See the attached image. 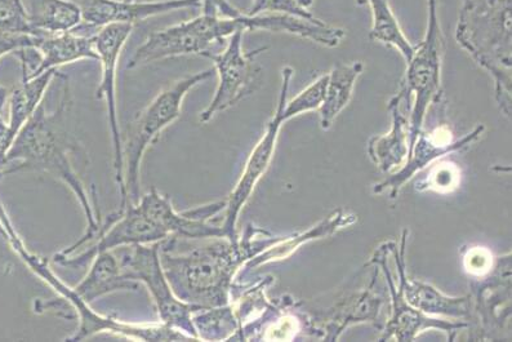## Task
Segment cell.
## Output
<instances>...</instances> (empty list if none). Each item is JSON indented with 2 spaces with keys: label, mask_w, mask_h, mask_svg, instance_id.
<instances>
[{
  "label": "cell",
  "mask_w": 512,
  "mask_h": 342,
  "mask_svg": "<svg viewBox=\"0 0 512 342\" xmlns=\"http://www.w3.org/2000/svg\"><path fill=\"white\" fill-rule=\"evenodd\" d=\"M64 87L57 108L48 113L43 102L13 140L11 148L0 159V177L20 171H42L68 185L77 197L87 220L84 237L70 250L60 255L69 256L82 244L95 237L101 228L99 217L93 211L91 201L82 180L75 171L73 157L79 153V142L71 126V100L69 79L64 75Z\"/></svg>",
  "instance_id": "obj_1"
},
{
  "label": "cell",
  "mask_w": 512,
  "mask_h": 342,
  "mask_svg": "<svg viewBox=\"0 0 512 342\" xmlns=\"http://www.w3.org/2000/svg\"><path fill=\"white\" fill-rule=\"evenodd\" d=\"M0 222L6 230V239L10 242L13 251L35 274L60 293L65 304H70L73 312L79 318L78 330L68 340L80 341L104 331L117 333V335L128 337V339L144 341L190 340L185 333L164 326L163 323L153 324V326H135V324L120 322L118 319L104 317L91 309L89 304L99 297L117 291L137 290L138 288L137 282L124 277L117 256L113 252H102L97 255L93 260L91 270L82 283L78 287L69 288L52 273L46 260H42L28 251L2 203H0Z\"/></svg>",
  "instance_id": "obj_2"
},
{
  "label": "cell",
  "mask_w": 512,
  "mask_h": 342,
  "mask_svg": "<svg viewBox=\"0 0 512 342\" xmlns=\"http://www.w3.org/2000/svg\"><path fill=\"white\" fill-rule=\"evenodd\" d=\"M251 238L237 242L217 238L184 253L171 243H160V261L178 299L206 309L229 304L231 283L240 266L279 241L253 243Z\"/></svg>",
  "instance_id": "obj_3"
},
{
  "label": "cell",
  "mask_w": 512,
  "mask_h": 342,
  "mask_svg": "<svg viewBox=\"0 0 512 342\" xmlns=\"http://www.w3.org/2000/svg\"><path fill=\"white\" fill-rule=\"evenodd\" d=\"M458 44L492 75L502 113L511 117V0H462Z\"/></svg>",
  "instance_id": "obj_4"
},
{
  "label": "cell",
  "mask_w": 512,
  "mask_h": 342,
  "mask_svg": "<svg viewBox=\"0 0 512 342\" xmlns=\"http://www.w3.org/2000/svg\"><path fill=\"white\" fill-rule=\"evenodd\" d=\"M213 75H215V69H208L173 83L172 86L160 92L148 108L142 110L135 121L129 124L126 142H123L126 204H137L140 201V168L146 150L154 144L169 124L180 117L182 102L186 95Z\"/></svg>",
  "instance_id": "obj_5"
},
{
  "label": "cell",
  "mask_w": 512,
  "mask_h": 342,
  "mask_svg": "<svg viewBox=\"0 0 512 342\" xmlns=\"http://www.w3.org/2000/svg\"><path fill=\"white\" fill-rule=\"evenodd\" d=\"M240 17L227 19L202 13L193 20L155 31L133 53L127 69L140 68L173 57L203 56L211 52L216 44L224 43L235 31L244 30Z\"/></svg>",
  "instance_id": "obj_6"
},
{
  "label": "cell",
  "mask_w": 512,
  "mask_h": 342,
  "mask_svg": "<svg viewBox=\"0 0 512 342\" xmlns=\"http://www.w3.org/2000/svg\"><path fill=\"white\" fill-rule=\"evenodd\" d=\"M429 16L424 41L414 50L411 60L407 62L405 74V90L414 96L411 108V136L409 150L412 149L418 135L422 131L427 110L433 104L443 100L442 91V56L443 34L439 25L438 0H427Z\"/></svg>",
  "instance_id": "obj_7"
},
{
  "label": "cell",
  "mask_w": 512,
  "mask_h": 342,
  "mask_svg": "<svg viewBox=\"0 0 512 342\" xmlns=\"http://www.w3.org/2000/svg\"><path fill=\"white\" fill-rule=\"evenodd\" d=\"M117 259L124 277L131 281H141L148 286L157 304L160 321L164 326L175 328L188 335L190 339L199 340L197 328L194 326L193 315L200 306L188 304L178 299L173 292L164 273L160 261V242L136 244L122 247Z\"/></svg>",
  "instance_id": "obj_8"
},
{
  "label": "cell",
  "mask_w": 512,
  "mask_h": 342,
  "mask_svg": "<svg viewBox=\"0 0 512 342\" xmlns=\"http://www.w3.org/2000/svg\"><path fill=\"white\" fill-rule=\"evenodd\" d=\"M243 29L235 31L229 38L225 50L207 52L204 57L215 65L218 75V87L215 97L206 110L199 115L200 123H208L213 117L239 104L240 101L253 95L260 87L261 68L256 57L267 50V47L246 52L243 48Z\"/></svg>",
  "instance_id": "obj_9"
},
{
  "label": "cell",
  "mask_w": 512,
  "mask_h": 342,
  "mask_svg": "<svg viewBox=\"0 0 512 342\" xmlns=\"http://www.w3.org/2000/svg\"><path fill=\"white\" fill-rule=\"evenodd\" d=\"M293 77V69L286 66L282 70V88H280V96L278 108L269 124H267L264 136L257 142L255 149L249 155L246 168H244L243 175L240 177L237 186L233 193L226 199L225 219L222 222L221 229L224 232L225 238L230 241L237 242V222L240 212L246 206L249 197H251L253 190H255L258 180L266 172L270 166L271 159H273L276 140H278L280 128H282L284 121V106H286L289 83Z\"/></svg>",
  "instance_id": "obj_10"
},
{
  "label": "cell",
  "mask_w": 512,
  "mask_h": 342,
  "mask_svg": "<svg viewBox=\"0 0 512 342\" xmlns=\"http://www.w3.org/2000/svg\"><path fill=\"white\" fill-rule=\"evenodd\" d=\"M133 25H109L97 31L95 46L102 69V79L97 88L96 97L106 101L108 121L114 146L115 179L119 185L120 197L124 206L127 201L126 186H124L123 141L120 136L117 106V70L120 55L131 37Z\"/></svg>",
  "instance_id": "obj_11"
},
{
  "label": "cell",
  "mask_w": 512,
  "mask_h": 342,
  "mask_svg": "<svg viewBox=\"0 0 512 342\" xmlns=\"http://www.w3.org/2000/svg\"><path fill=\"white\" fill-rule=\"evenodd\" d=\"M99 242L89 247L87 251L75 257L57 255L55 262L60 265L79 269L95 260L102 252L117 250V248L136 246V244H153L167 241L168 234L163 232L150 219L138 204L127 203L120 211L109 216L108 224L99 230Z\"/></svg>",
  "instance_id": "obj_12"
},
{
  "label": "cell",
  "mask_w": 512,
  "mask_h": 342,
  "mask_svg": "<svg viewBox=\"0 0 512 342\" xmlns=\"http://www.w3.org/2000/svg\"><path fill=\"white\" fill-rule=\"evenodd\" d=\"M82 15V26L102 29L109 25H135L151 17L202 7V0H73Z\"/></svg>",
  "instance_id": "obj_13"
},
{
  "label": "cell",
  "mask_w": 512,
  "mask_h": 342,
  "mask_svg": "<svg viewBox=\"0 0 512 342\" xmlns=\"http://www.w3.org/2000/svg\"><path fill=\"white\" fill-rule=\"evenodd\" d=\"M137 204L163 232L168 234V237L176 235L177 238L189 239L225 238L221 226L208 224V219L224 211L226 201L178 213L167 197L160 194L157 189H151V192L140 198Z\"/></svg>",
  "instance_id": "obj_14"
},
{
  "label": "cell",
  "mask_w": 512,
  "mask_h": 342,
  "mask_svg": "<svg viewBox=\"0 0 512 342\" xmlns=\"http://www.w3.org/2000/svg\"><path fill=\"white\" fill-rule=\"evenodd\" d=\"M484 131L485 127L483 124H480L469 135L457 140H454L453 133L447 126L436 127L431 132L421 131L412 149L409 150L407 162H405L403 170L390 177V179L381 182V184L376 185L373 193L380 194L389 189L390 197L396 198L399 189L402 188L405 182L411 180L413 175L430 166L436 159L444 157L445 154L470 148L474 142L482 137Z\"/></svg>",
  "instance_id": "obj_15"
},
{
  "label": "cell",
  "mask_w": 512,
  "mask_h": 342,
  "mask_svg": "<svg viewBox=\"0 0 512 342\" xmlns=\"http://www.w3.org/2000/svg\"><path fill=\"white\" fill-rule=\"evenodd\" d=\"M378 252L381 253V257L375 255L371 262H377L378 265L382 266L386 273L387 282H389L391 297H393V317H391L389 323L385 328L384 336L381 337L382 341L394 339L396 341H412L416 339L421 332L429 330V328H435V330L445 331L449 333V340H453V335L456 331L466 328L467 324L462 322H448L440 321V319H434L426 317V315L420 310L413 308L409 305L403 295L402 287L399 290H395L394 283L391 282L389 268L386 265V252L385 246H382ZM369 262V264H371Z\"/></svg>",
  "instance_id": "obj_16"
},
{
  "label": "cell",
  "mask_w": 512,
  "mask_h": 342,
  "mask_svg": "<svg viewBox=\"0 0 512 342\" xmlns=\"http://www.w3.org/2000/svg\"><path fill=\"white\" fill-rule=\"evenodd\" d=\"M412 97L403 86L389 102L393 127L389 133L372 137L369 140L368 153L373 163L382 172H390L407 161L409 153V136H411Z\"/></svg>",
  "instance_id": "obj_17"
},
{
  "label": "cell",
  "mask_w": 512,
  "mask_h": 342,
  "mask_svg": "<svg viewBox=\"0 0 512 342\" xmlns=\"http://www.w3.org/2000/svg\"><path fill=\"white\" fill-rule=\"evenodd\" d=\"M31 37L34 39V50L38 52L39 62L34 73L22 79L35 78L48 70L80 60L99 61L93 35L84 37L75 31H66V33H37Z\"/></svg>",
  "instance_id": "obj_18"
},
{
  "label": "cell",
  "mask_w": 512,
  "mask_h": 342,
  "mask_svg": "<svg viewBox=\"0 0 512 342\" xmlns=\"http://www.w3.org/2000/svg\"><path fill=\"white\" fill-rule=\"evenodd\" d=\"M405 242H407V237L404 234L400 255L396 256V262H398L400 273V287H402L403 295L408 304L424 314L447 315V317L457 319H469L471 317V300L469 296H444L442 292L436 290L430 284L409 281L407 279L404 270Z\"/></svg>",
  "instance_id": "obj_19"
},
{
  "label": "cell",
  "mask_w": 512,
  "mask_h": 342,
  "mask_svg": "<svg viewBox=\"0 0 512 342\" xmlns=\"http://www.w3.org/2000/svg\"><path fill=\"white\" fill-rule=\"evenodd\" d=\"M31 29L37 33H66L82 25V15L73 0H22Z\"/></svg>",
  "instance_id": "obj_20"
},
{
  "label": "cell",
  "mask_w": 512,
  "mask_h": 342,
  "mask_svg": "<svg viewBox=\"0 0 512 342\" xmlns=\"http://www.w3.org/2000/svg\"><path fill=\"white\" fill-rule=\"evenodd\" d=\"M356 217L351 213H346L344 210H336L327 219L319 222L318 225L307 230V232L296 235V237L289 239H279L278 242L270 246V250L258 253L252 257L247 264V268H256V266L267 264V262L279 261L287 259L293 252L304 246L305 243L314 241V239L328 237L337 230L344 229L346 226L353 225Z\"/></svg>",
  "instance_id": "obj_21"
},
{
  "label": "cell",
  "mask_w": 512,
  "mask_h": 342,
  "mask_svg": "<svg viewBox=\"0 0 512 342\" xmlns=\"http://www.w3.org/2000/svg\"><path fill=\"white\" fill-rule=\"evenodd\" d=\"M57 69L46 71L31 79H22L20 87H17L10 95V121L7 123L8 140L12 145L13 140L19 135L24 124L29 121L31 115L42 104L44 93L47 88L59 75ZM11 148V146H10Z\"/></svg>",
  "instance_id": "obj_22"
},
{
  "label": "cell",
  "mask_w": 512,
  "mask_h": 342,
  "mask_svg": "<svg viewBox=\"0 0 512 342\" xmlns=\"http://www.w3.org/2000/svg\"><path fill=\"white\" fill-rule=\"evenodd\" d=\"M362 62L338 64L328 74L327 90L322 106H320V127L327 131L332 127L341 111L349 105L356 79L363 73Z\"/></svg>",
  "instance_id": "obj_23"
},
{
  "label": "cell",
  "mask_w": 512,
  "mask_h": 342,
  "mask_svg": "<svg viewBox=\"0 0 512 342\" xmlns=\"http://www.w3.org/2000/svg\"><path fill=\"white\" fill-rule=\"evenodd\" d=\"M365 4L371 6L373 15V26L369 38L387 47L396 48L402 53L405 61L411 60L416 46H412L405 37L389 0H365Z\"/></svg>",
  "instance_id": "obj_24"
},
{
  "label": "cell",
  "mask_w": 512,
  "mask_h": 342,
  "mask_svg": "<svg viewBox=\"0 0 512 342\" xmlns=\"http://www.w3.org/2000/svg\"><path fill=\"white\" fill-rule=\"evenodd\" d=\"M381 299L371 291L365 290L360 295L351 297L345 304L335 310L331 323L328 324V336L325 340H337L347 326L360 322H376L380 313Z\"/></svg>",
  "instance_id": "obj_25"
},
{
  "label": "cell",
  "mask_w": 512,
  "mask_h": 342,
  "mask_svg": "<svg viewBox=\"0 0 512 342\" xmlns=\"http://www.w3.org/2000/svg\"><path fill=\"white\" fill-rule=\"evenodd\" d=\"M328 74L322 75L304 91L297 95L295 99L286 102L284 106V121L297 117V115L307 113V111L319 109L322 106L327 90Z\"/></svg>",
  "instance_id": "obj_26"
},
{
  "label": "cell",
  "mask_w": 512,
  "mask_h": 342,
  "mask_svg": "<svg viewBox=\"0 0 512 342\" xmlns=\"http://www.w3.org/2000/svg\"><path fill=\"white\" fill-rule=\"evenodd\" d=\"M265 13H280V15L300 17V19L309 21H320L310 10L302 7L297 0H253L246 15L257 16L265 15Z\"/></svg>",
  "instance_id": "obj_27"
},
{
  "label": "cell",
  "mask_w": 512,
  "mask_h": 342,
  "mask_svg": "<svg viewBox=\"0 0 512 342\" xmlns=\"http://www.w3.org/2000/svg\"><path fill=\"white\" fill-rule=\"evenodd\" d=\"M0 29L13 34L31 35L22 0H0Z\"/></svg>",
  "instance_id": "obj_28"
},
{
  "label": "cell",
  "mask_w": 512,
  "mask_h": 342,
  "mask_svg": "<svg viewBox=\"0 0 512 342\" xmlns=\"http://www.w3.org/2000/svg\"><path fill=\"white\" fill-rule=\"evenodd\" d=\"M461 181V171L456 164L440 163L431 170L424 182V190H433L438 193H452L458 188Z\"/></svg>",
  "instance_id": "obj_29"
},
{
  "label": "cell",
  "mask_w": 512,
  "mask_h": 342,
  "mask_svg": "<svg viewBox=\"0 0 512 342\" xmlns=\"http://www.w3.org/2000/svg\"><path fill=\"white\" fill-rule=\"evenodd\" d=\"M463 266L466 272L474 277H485L492 272L494 259L492 253L483 247L471 248L463 257Z\"/></svg>",
  "instance_id": "obj_30"
},
{
  "label": "cell",
  "mask_w": 512,
  "mask_h": 342,
  "mask_svg": "<svg viewBox=\"0 0 512 342\" xmlns=\"http://www.w3.org/2000/svg\"><path fill=\"white\" fill-rule=\"evenodd\" d=\"M300 331V322L292 315L280 318L278 322L271 324L265 333L264 339L273 341H288L295 339Z\"/></svg>",
  "instance_id": "obj_31"
},
{
  "label": "cell",
  "mask_w": 512,
  "mask_h": 342,
  "mask_svg": "<svg viewBox=\"0 0 512 342\" xmlns=\"http://www.w3.org/2000/svg\"><path fill=\"white\" fill-rule=\"evenodd\" d=\"M26 48H34V39L31 35L13 34L0 29V59L10 53H17Z\"/></svg>",
  "instance_id": "obj_32"
},
{
  "label": "cell",
  "mask_w": 512,
  "mask_h": 342,
  "mask_svg": "<svg viewBox=\"0 0 512 342\" xmlns=\"http://www.w3.org/2000/svg\"><path fill=\"white\" fill-rule=\"evenodd\" d=\"M202 13L204 15L227 17V19H237L243 12L235 8L229 0H202Z\"/></svg>",
  "instance_id": "obj_33"
},
{
  "label": "cell",
  "mask_w": 512,
  "mask_h": 342,
  "mask_svg": "<svg viewBox=\"0 0 512 342\" xmlns=\"http://www.w3.org/2000/svg\"><path fill=\"white\" fill-rule=\"evenodd\" d=\"M8 99H10V92L6 87L0 86V127L6 126L3 118L4 106H6Z\"/></svg>",
  "instance_id": "obj_34"
},
{
  "label": "cell",
  "mask_w": 512,
  "mask_h": 342,
  "mask_svg": "<svg viewBox=\"0 0 512 342\" xmlns=\"http://www.w3.org/2000/svg\"><path fill=\"white\" fill-rule=\"evenodd\" d=\"M297 2L300 3L302 7L306 8V10H310L314 4V0H297Z\"/></svg>",
  "instance_id": "obj_35"
},
{
  "label": "cell",
  "mask_w": 512,
  "mask_h": 342,
  "mask_svg": "<svg viewBox=\"0 0 512 342\" xmlns=\"http://www.w3.org/2000/svg\"><path fill=\"white\" fill-rule=\"evenodd\" d=\"M0 234H2L4 238H6V230H4L2 222H0Z\"/></svg>",
  "instance_id": "obj_36"
},
{
  "label": "cell",
  "mask_w": 512,
  "mask_h": 342,
  "mask_svg": "<svg viewBox=\"0 0 512 342\" xmlns=\"http://www.w3.org/2000/svg\"><path fill=\"white\" fill-rule=\"evenodd\" d=\"M146 2H157V0H146Z\"/></svg>",
  "instance_id": "obj_37"
}]
</instances>
